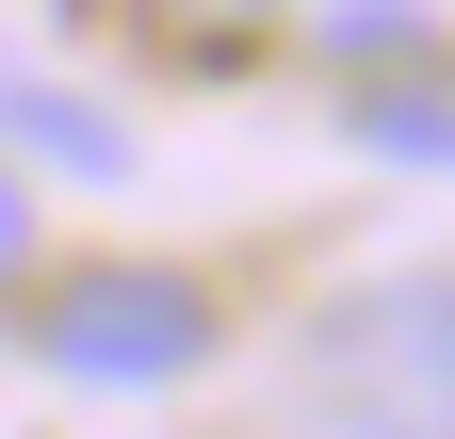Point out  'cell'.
Instances as JSON below:
<instances>
[{"label":"cell","instance_id":"277c9868","mask_svg":"<svg viewBox=\"0 0 455 439\" xmlns=\"http://www.w3.org/2000/svg\"><path fill=\"white\" fill-rule=\"evenodd\" d=\"M358 147L374 163H455V49H407V66L358 82Z\"/></svg>","mask_w":455,"mask_h":439},{"label":"cell","instance_id":"8992f818","mask_svg":"<svg viewBox=\"0 0 455 439\" xmlns=\"http://www.w3.org/2000/svg\"><path fill=\"white\" fill-rule=\"evenodd\" d=\"M293 439H390V423H358V407H309V423H293Z\"/></svg>","mask_w":455,"mask_h":439},{"label":"cell","instance_id":"6da1fadb","mask_svg":"<svg viewBox=\"0 0 455 439\" xmlns=\"http://www.w3.org/2000/svg\"><path fill=\"white\" fill-rule=\"evenodd\" d=\"M309 374H325V407H358V423H390V439H455V277L325 293Z\"/></svg>","mask_w":455,"mask_h":439},{"label":"cell","instance_id":"5b68a950","mask_svg":"<svg viewBox=\"0 0 455 439\" xmlns=\"http://www.w3.org/2000/svg\"><path fill=\"white\" fill-rule=\"evenodd\" d=\"M17 260H33V180L0 163V277H17Z\"/></svg>","mask_w":455,"mask_h":439},{"label":"cell","instance_id":"52a82bcc","mask_svg":"<svg viewBox=\"0 0 455 439\" xmlns=\"http://www.w3.org/2000/svg\"><path fill=\"white\" fill-rule=\"evenodd\" d=\"M196 17H276V0H196Z\"/></svg>","mask_w":455,"mask_h":439},{"label":"cell","instance_id":"7a4b0ae2","mask_svg":"<svg viewBox=\"0 0 455 439\" xmlns=\"http://www.w3.org/2000/svg\"><path fill=\"white\" fill-rule=\"evenodd\" d=\"M33 358L66 374V391H180L212 358V293L163 277V260H82V277L33 309Z\"/></svg>","mask_w":455,"mask_h":439},{"label":"cell","instance_id":"3957f363","mask_svg":"<svg viewBox=\"0 0 455 439\" xmlns=\"http://www.w3.org/2000/svg\"><path fill=\"white\" fill-rule=\"evenodd\" d=\"M66 163V180H114V163H131V131L98 115V98H66V82H33V66H0V163Z\"/></svg>","mask_w":455,"mask_h":439}]
</instances>
